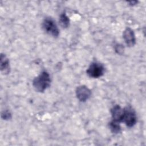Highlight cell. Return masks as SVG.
Listing matches in <instances>:
<instances>
[{
  "label": "cell",
  "instance_id": "obj_13",
  "mask_svg": "<svg viewBox=\"0 0 146 146\" xmlns=\"http://www.w3.org/2000/svg\"><path fill=\"white\" fill-rule=\"evenodd\" d=\"M129 3L131 4V5H132V4H133L132 5H136V3H137V1H131Z\"/></svg>",
  "mask_w": 146,
  "mask_h": 146
},
{
  "label": "cell",
  "instance_id": "obj_4",
  "mask_svg": "<svg viewBox=\"0 0 146 146\" xmlns=\"http://www.w3.org/2000/svg\"><path fill=\"white\" fill-rule=\"evenodd\" d=\"M137 117L135 111L131 107H126L124 109L122 122H124L128 127L134 126L136 123Z\"/></svg>",
  "mask_w": 146,
  "mask_h": 146
},
{
  "label": "cell",
  "instance_id": "obj_10",
  "mask_svg": "<svg viewBox=\"0 0 146 146\" xmlns=\"http://www.w3.org/2000/svg\"><path fill=\"white\" fill-rule=\"evenodd\" d=\"M110 128L112 132L115 133H117L120 132L121 131V127L119 125V123L115 121L114 120H112L110 124Z\"/></svg>",
  "mask_w": 146,
  "mask_h": 146
},
{
  "label": "cell",
  "instance_id": "obj_2",
  "mask_svg": "<svg viewBox=\"0 0 146 146\" xmlns=\"http://www.w3.org/2000/svg\"><path fill=\"white\" fill-rule=\"evenodd\" d=\"M43 30L48 34L56 37L59 35V30L55 22L51 18H46L42 23Z\"/></svg>",
  "mask_w": 146,
  "mask_h": 146
},
{
  "label": "cell",
  "instance_id": "obj_9",
  "mask_svg": "<svg viewBox=\"0 0 146 146\" xmlns=\"http://www.w3.org/2000/svg\"><path fill=\"white\" fill-rule=\"evenodd\" d=\"M59 23L60 26L63 28H67L68 27L69 23H70V20L65 13H62L60 15Z\"/></svg>",
  "mask_w": 146,
  "mask_h": 146
},
{
  "label": "cell",
  "instance_id": "obj_7",
  "mask_svg": "<svg viewBox=\"0 0 146 146\" xmlns=\"http://www.w3.org/2000/svg\"><path fill=\"white\" fill-rule=\"evenodd\" d=\"M111 112L113 119L112 120H114L118 123L122 122L124 113V109L121 108L119 106L116 105L112 108Z\"/></svg>",
  "mask_w": 146,
  "mask_h": 146
},
{
  "label": "cell",
  "instance_id": "obj_11",
  "mask_svg": "<svg viewBox=\"0 0 146 146\" xmlns=\"http://www.w3.org/2000/svg\"><path fill=\"white\" fill-rule=\"evenodd\" d=\"M1 117L4 120H9L11 118V114L9 111L6 110L2 112Z\"/></svg>",
  "mask_w": 146,
  "mask_h": 146
},
{
  "label": "cell",
  "instance_id": "obj_1",
  "mask_svg": "<svg viewBox=\"0 0 146 146\" xmlns=\"http://www.w3.org/2000/svg\"><path fill=\"white\" fill-rule=\"evenodd\" d=\"M50 75L47 71H44L34 79L33 86L36 91L42 92L50 86Z\"/></svg>",
  "mask_w": 146,
  "mask_h": 146
},
{
  "label": "cell",
  "instance_id": "obj_8",
  "mask_svg": "<svg viewBox=\"0 0 146 146\" xmlns=\"http://www.w3.org/2000/svg\"><path fill=\"white\" fill-rule=\"evenodd\" d=\"M1 71L3 74H7L10 72V64L9 60L6 56L1 54Z\"/></svg>",
  "mask_w": 146,
  "mask_h": 146
},
{
  "label": "cell",
  "instance_id": "obj_5",
  "mask_svg": "<svg viewBox=\"0 0 146 146\" xmlns=\"http://www.w3.org/2000/svg\"><path fill=\"white\" fill-rule=\"evenodd\" d=\"M91 92L86 86H79L76 89V95L79 101L84 102L91 96Z\"/></svg>",
  "mask_w": 146,
  "mask_h": 146
},
{
  "label": "cell",
  "instance_id": "obj_12",
  "mask_svg": "<svg viewBox=\"0 0 146 146\" xmlns=\"http://www.w3.org/2000/svg\"><path fill=\"white\" fill-rule=\"evenodd\" d=\"M115 50L117 54H121L124 51V47L120 44H116L115 46Z\"/></svg>",
  "mask_w": 146,
  "mask_h": 146
},
{
  "label": "cell",
  "instance_id": "obj_3",
  "mask_svg": "<svg viewBox=\"0 0 146 146\" xmlns=\"http://www.w3.org/2000/svg\"><path fill=\"white\" fill-rule=\"evenodd\" d=\"M87 75L93 78H98L102 76L104 72V67L100 63H92L86 71Z\"/></svg>",
  "mask_w": 146,
  "mask_h": 146
},
{
  "label": "cell",
  "instance_id": "obj_6",
  "mask_svg": "<svg viewBox=\"0 0 146 146\" xmlns=\"http://www.w3.org/2000/svg\"><path fill=\"white\" fill-rule=\"evenodd\" d=\"M123 38L125 43L128 47L133 46L136 43V38L133 31L129 27H127L123 32Z\"/></svg>",
  "mask_w": 146,
  "mask_h": 146
}]
</instances>
